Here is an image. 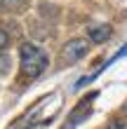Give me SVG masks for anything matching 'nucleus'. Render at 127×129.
<instances>
[{"instance_id":"f257e3e1","label":"nucleus","mask_w":127,"mask_h":129,"mask_svg":"<svg viewBox=\"0 0 127 129\" xmlns=\"http://www.w3.org/2000/svg\"><path fill=\"white\" fill-rule=\"evenodd\" d=\"M49 66V56L40 45L35 42H21L19 45V71L24 78H40Z\"/></svg>"},{"instance_id":"f03ea898","label":"nucleus","mask_w":127,"mask_h":129,"mask_svg":"<svg viewBox=\"0 0 127 129\" xmlns=\"http://www.w3.org/2000/svg\"><path fill=\"white\" fill-rule=\"evenodd\" d=\"M89 54V40L87 38H73L61 47V63L64 66H71V63H78L80 59H85Z\"/></svg>"},{"instance_id":"7ed1b4c3","label":"nucleus","mask_w":127,"mask_h":129,"mask_svg":"<svg viewBox=\"0 0 127 129\" xmlns=\"http://www.w3.org/2000/svg\"><path fill=\"white\" fill-rule=\"evenodd\" d=\"M111 33H113V28L108 24H94V26L87 28V40L94 42V45H101V42H106L111 38Z\"/></svg>"},{"instance_id":"20e7f679","label":"nucleus","mask_w":127,"mask_h":129,"mask_svg":"<svg viewBox=\"0 0 127 129\" xmlns=\"http://www.w3.org/2000/svg\"><path fill=\"white\" fill-rule=\"evenodd\" d=\"M94 99H96V94L92 92V94H87V96L83 99V101L78 103V108H75V113H71V127H75L78 122H83V120H85V117L89 115V103H92Z\"/></svg>"},{"instance_id":"39448f33","label":"nucleus","mask_w":127,"mask_h":129,"mask_svg":"<svg viewBox=\"0 0 127 129\" xmlns=\"http://www.w3.org/2000/svg\"><path fill=\"white\" fill-rule=\"evenodd\" d=\"M31 0H0V10L5 12H24Z\"/></svg>"},{"instance_id":"423d86ee","label":"nucleus","mask_w":127,"mask_h":129,"mask_svg":"<svg viewBox=\"0 0 127 129\" xmlns=\"http://www.w3.org/2000/svg\"><path fill=\"white\" fill-rule=\"evenodd\" d=\"M7 45H10V35H7L5 28H0V52H5Z\"/></svg>"},{"instance_id":"0eeeda50","label":"nucleus","mask_w":127,"mask_h":129,"mask_svg":"<svg viewBox=\"0 0 127 129\" xmlns=\"http://www.w3.org/2000/svg\"><path fill=\"white\" fill-rule=\"evenodd\" d=\"M106 129H125V124L120 122V120H115V122H111V124H108Z\"/></svg>"}]
</instances>
